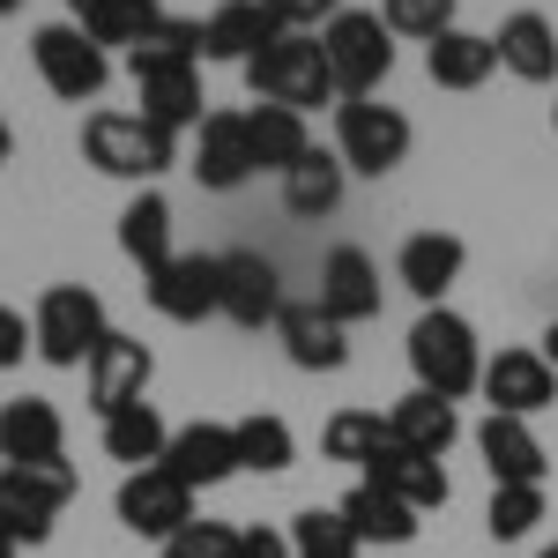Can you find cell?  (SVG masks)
Instances as JSON below:
<instances>
[{
	"label": "cell",
	"instance_id": "obj_31",
	"mask_svg": "<svg viewBox=\"0 0 558 558\" xmlns=\"http://www.w3.org/2000/svg\"><path fill=\"white\" fill-rule=\"evenodd\" d=\"M336 514L350 521V536H357V544H410V536H417V507H402V499L380 492V484H357Z\"/></svg>",
	"mask_w": 558,
	"mask_h": 558
},
{
	"label": "cell",
	"instance_id": "obj_47",
	"mask_svg": "<svg viewBox=\"0 0 558 558\" xmlns=\"http://www.w3.org/2000/svg\"><path fill=\"white\" fill-rule=\"evenodd\" d=\"M551 134H558V105H551Z\"/></svg>",
	"mask_w": 558,
	"mask_h": 558
},
{
	"label": "cell",
	"instance_id": "obj_27",
	"mask_svg": "<svg viewBox=\"0 0 558 558\" xmlns=\"http://www.w3.org/2000/svg\"><path fill=\"white\" fill-rule=\"evenodd\" d=\"M134 89H142V120H157V128H202L209 112V97H202V68H165V75H134Z\"/></svg>",
	"mask_w": 558,
	"mask_h": 558
},
{
	"label": "cell",
	"instance_id": "obj_8",
	"mask_svg": "<svg viewBox=\"0 0 558 558\" xmlns=\"http://www.w3.org/2000/svg\"><path fill=\"white\" fill-rule=\"evenodd\" d=\"M68 499H75L68 462H45V470H8L0 462V536L8 544H45Z\"/></svg>",
	"mask_w": 558,
	"mask_h": 558
},
{
	"label": "cell",
	"instance_id": "obj_35",
	"mask_svg": "<svg viewBox=\"0 0 558 558\" xmlns=\"http://www.w3.org/2000/svg\"><path fill=\"white\" fill-rule=\"evenodd\" d=\"M320 447H328V462L365 470V462L387 447V417H380V410H336V417H328V432H320Z\"/></svg>",
	"mask_w": 558,
	"mask_h": 558
},
{
	"label": "cell",
	"instance_id": "obj_46",
	"mask_svg": "<svg viewBox=\"0 0 558 558\" xmlns=\"http://www.w3.org/2000/svg\"><path fill=\"white\" fill-rule=\"evenodd\" d=\"M0 558H15V544H8V536H0Z\"/></svg>",
	"mask_w": 558,
	"mask_h": 558
},
{
	"label": "cell",
	"instance_id": "obj_9",
	"mask_svg": "<svg viewBox=\"0 0 558 558\" xmlns=\"http://www.w3.org/2000/svg\"><path fill=\"white\" fill-rule=\"evenodd\" d=\"M283 268L254 246H239V254H216V313L231 320V328H276V313H283Z\"/></svg>",
	"mask_w": 558,
	"mask_h": 558
},
{
	"label": "cell",
	"instance_id": "obj_17",
	"mask_svg": "<svg viewBox=\"0 0 558 558\" xmlns=\"http://www.w3.org/2000/svg\"><path fill=\"white\" fill-rule=\"evenodd\" d=\"M283 38V23L260 8V0H216L209 15H202V60H231V68H246L254 52Z\"/></svg>",
	"mask_w": 558,
	"mask_h": 558
},
{
	"label": "cell",
	"instance_id": "obj_7",
	"mask_svg": "<svg viewBox=\"0 0 558 558\" xmlns=\"http://www.w3.org/2000/svg\"><path fill=\"white\" fill-rule=\"evenodd\" d=\"M31 60H38V83L60 105H89V97H105V83H112V52L97 38H83L75 23H45L38 38H31Z\"/></svg>",
	"mask_w": 558,
	"mask_h": 558
},
{
	"label": "cell",
	"instance_id": "obj_21",
	"mask_svg": "<svg viewBox=\"0 0 558 558\" xmlns=\"http://www.w3.org/2000/svg\"><path fill=\"white\" fill-rule=\"evenodd\" d=\"M492 45H499V68L514 75V83H558V31L551 15H536V8H514L499 31H492Z\"/></svg>",
	"mask_w": 558,
	"mask_h": 558
},
{
	"label": "cell",
	"instance_id": "obj_26",
	"mask_svg": "<svg viewBox=\"0 0 558 558\" xmlns=\"http://www.w3.org/2000/svg\"><path fill=\"white\" fill-rule=\"evenodd\" d=\"M120 254H128L142 276H157V268L172 260V202H165L157 186H142L128 209H120Z\"/></svg>",
	"mask_w": 558,
	"mask_h": 558
},
{
	"label": "cell",
	"instance_id": "obj_36",
	"mask_svg": "<svg viewBox=\"0 0 558 558\" xmlns=\"http://www.w3.org/2000/svg\"><path fill=\"white\" fill-rule=\"evenodd\" d=\"M283 536H291V558H357V551H365L336 507H305V514L291 521Z\"/></svg>",
	"mask_w": 558,
	"mask_h": 558
},
{
	"label": "cell",
	"instance_id": "obj_32",
	"mask_svg": "<svg viewBox=\"0 0 558 558\" xmlns=\"http://www.w3.org/2000/svg\"><path fill=\"white\" fill-rule=\"evenodd\" d=\"M165 68H202V23L157 15V23L128 45V75H165Z\"/></svg>",
	"mask_w": 558,
	"mask_h": 558
},
{
	"label": "cell",
	"instance_id": "obj_34",
	"mask_svg": "<svg viewBox=\"0 0 558 558\" xmlns=\"http://www.w3.org/2000/svg\"><path fill=\"white\" fill-rule=\"evenodd\" d=\"M231 439H239V470H254V476H283L291 462H299V432L283 425L276 410L239 417V425H231Z\"/></svg>",
	"mask_w": 558,
	"mask_h": 558
},
{
	"label": "cell",
	"instance_id": "obj_45",
	"mask_svg": "<svg viewBox=\"0 0 558 558\" xmlns=\"http://www.w3.org/2000/svg\"><path fill=\"white\" fill-rule=\"evenodd\" d=\"M15 8H23V0H0V15H15Z\"/></svg>",
	"mask_w": 558,
	"mask_h": 558
},
{
	"label": "cell",
	"instance_id": "obj_3",
	"mask_svg": "<svg viewBox=\"0 0 558 558\" xmlns=\"http://www.w3.org/2000/svg\"><path fill=\"white\" fill-rule=\"evenodd\" d=\"M246 89H254V105H283V112H313V105H343L336 97V75H328V60H320V38L313 31H283V38L254 52L246 68Z\"/></svg>",
	"mask_w": 558,
	"mask_h": 558
},
{
	"label": "cell",
	"instance_id": "obj_28",
	"mask_svg": "<svg viewBox=\"0 0 558 558\" xmlns=\"http://www.w3.org/2000/svg\"><path fill=\"white\" fill-rule=\"evenodd\" d=\"M246 149H254V172H291L305 149H313V134H305V112H283V105H254L246 112Z\"/></svg>",
	"mask_w": 558,
	"mask_h": 558
},
{
	"label": "cell",
	"instance_id": "obj_12",
	"mask_svg": "<svg viewBox=\"0 0 558 558\" xmlns=\"http://www.w3.org/2000/svg\"><path fill=\"white\" fill-rule=\"evenodd\" d=\"M149 373H157V357H149V343L142 336H105V343L89 350L83 380H89V402H97V417H112V410H128V402H142L149 395Z\"/></svg>",
	"mask_w": 558,
	"mask_h": 558
},
{
	"label": "cell",
	"instance_id": "obj_18",
	"mask_svg": "<svg viewBox=\"0 0 558 558\" xmlns=\"http://www.w3.org/2000/svg\"><path fill=\"white\" fill-rule=\"evenodd\" d=\"M149 283V305L179 320V328H194V320H209L216 313V254H172L157 276H142Z\"/></svg>",
	"mask_w": 558,
	"mask_h": 558
},
{
	"label": "cell",
	"instance_id": "obj_42",
	"mask_svg": "<svg viewBox=\"0 0 558 558\" xmlns=\"http://www.w3.org/2000/svg\"><path fill=\"white\" fill-rule=\"evenodd\" d=\"M239 558H291L283 529H239Z\"/></svg>",
	"mask_w": 558,
	"mask_h": 558
},
{
	"label": "cell",
	"instance_id": "obj_19",
	"mask_svg": "<svg viewBox=\"0 0 558 558\" xmlns=\"http://www.w3.org/2000/svg\"><path fill=\"white\" fill-rule=\"evenodd\" d=\"M165 470L186 484V492H209V484H223V476H239V439H231V425H179L172 447H165Z\"/></svg>",
	"mask_w": 558,
	"mask_h": 558
},
{
	"label": "cell",
	"instance_id": "obj_13",
	"mask_svg": "<svg viewBox=\"0 0 558 558\" xmlns=\"http://www.w3.org/2000/svg\"><path fill=\"white\" fill-rule=\"evenodd\" d=\"M60 447H68V425L45 395L0 402V462L8 470H45V462H60Z\"/></svg>",
	"mask_w": 558,
	"mask_h": 558
},
{
	"label": "cell",
	"instance_id": "obj_44",
	"mask_svg": "<svg viewBox=\"0 0 558 558\" xmlns=\"http://www.w3.org/2000/svg\"><path fill=\"white\" fill-rule=\"evenodd\" d=\"M8 149H15V134H8V120H0V165H8Z\"/></svg>",
	"mask_w": 558,
	"mask_h": 558
},
{
	"label": "cell",
	"instance_id": "obj_40",
	"mask_svg": "<svg viewBox=\"0 0 558 558\" xmlns=\"http://www.w3.org/2000/svg\"><path fill=\"white\" fill-rule=\"evenodd\" d=\"M283 31H313V23H336L343 15V0H260Z\"/></svg>",
	"mask_w": 558,
	"mask_h": 558
},
{
	"label": "cell",
	"instance_id": "obj_29",
	"mask_svg": "<svg viewBox=\"0 0 558 558\" xmlns=\"http://www.w3.org/2000/svg\"><path fill=\"white\" fill-rule=\"evenodd\" d=\"M343 186H350V172H343L336 149H305L299 165L283 172V209L291 216H336L343 209Z\"/></svg>",
	"mask_w": 558,
	"mask_h": 558
},
{
	"label": "cell",
	"instance_id": "obj_43",
	"mask_svg": "<svg viewBox=\"0 0 558 558\" xmlns=\"http://www.w3.org/2000/svg\"><path fill=\"white\" fill-rule=\"evenodd\" d=\"M544 365L558 373V320H551V336H544Z\"/></svg>",
	"mask_w": 558,
	"mask_h": 558
},
{
	"label": "cell",
	"instance_id": "obj_14",
	"mask_svg": "<svg viewBox=\"0 0 558 558\" xmlns=\"http://www.w3.org/2000/svg\"><path fill=\"white\" fill-rule=\"evenodd\" d=\"M276 336H283V357H291L299 373H343L350 365V328L336 313H320V299L283 305V313H276Z\"/></svg>",
	"mask_w": 558,
	"mask_h": 558
},
{
	"label": "cell",
	"instance_id": "obj_48",
	"mask_svg": "<svg viewBox=\"0 0 558 558\" xmlns=\"http://www.w3.org/2000/svg\"><path fill=\"white\" fill-rule=\"evenodd\" d=\"M544 558H558V544H551V551H544Z\"/></svg>",
	"mask_w": 558,
	"mask_h": 558
},
{
	"label": "cell",
	"instance_id": "obj_10",
	"mask_svg": "<svg viewBox=\"0 0 558 558\" xmlns=\"http://www.w3.org/2000/svg\"><path fill=\"white\" fill-rule=\"evenodd\" d=\"M186 521H194V492H186L165 462H157V470H128V484H120V529L172 544Z\"/></svg>",
	"mask_w": 558,
	"mask_h": 558
},
{
	"label": "cell",
	"instance_id": "obj_24",
	"mask_svg": "<svg viewBox=\"0 0 558 558\" xmlns=\"http://www.w3.org/2000/svg\"><path fill=\"white\" fill-rule=\"evenodd\" d=\"M365 484L395 492V499H402V507H417V514L447 507V470H439L432 454H410V447H395V439H387L380 454L365 462Z\"/></svg>",
	"mask_w": 558,
	"mask_h": 558
},
{
	"label": "cell",
	"instance_id": "obj_11",
	"mask_svg": "<svg viewBox=\"0 0 558 558\" xmlns=\"http://www.w3.org/2000/svg\"><path fill=\"white\" fill-rule=\"evenodd\" d=\"M484 402H492V417H536V410H551L558 402V373L544 365V350H499V357H484Z\"/></svg>",
	"mask_w": 558,
	"mask_h": 558
},
{
	"label": "cell",
	"instance_id": "obj_15",
	"mask_svg": "<svg viewBox=\"0 0 558 558\" xmlns=\"http://www.w3.org/2000/svg\"><path fill=\"white\" fill-rule=\"evenodd\" d=\"M186 172L202 179L209 194H239L254 179V149H246V112H209L194 128V165Z\"/></svg>",
	"mask_w": 558,
	"mask_h": 558
},
{
	"label": "cell",
	"instance_id": "obj_5",
	"mask_svg": "<svg viewBox=\"0 0 558 558\" xmlns=\"http://www.w3.org/2000/svg\"><path fill=\"white\" fill-rule=\"evenodd\" d=\"M410 112L402 105H380V97H343L336 105V157L343 172H365V179H387L395 165H410Z\"/></svg>",
	"mask_w": 558,
	"mask_h": 558
},
{
	"label": "cell",
	"instance_id": "obj_39",
	"mask_svg": "<svg viewBox=\"0 0 558 558\" xmlns=\"http://www.w3.org/2000/svg\"><path fill=\"white\" fill-rule=\"evenodd\" d=\"M165 558H239V529H223V521H186Z\"/></svg>",
	"mask_w": 558,
	"mask_h": 558
},
{
	"label": "cell",
	"instance_id": "obj_38",
	"mask_svg": "<svg viewBox=\"0 0 558 558\" xmlns=\"http://www.w3.org/2000/svg\"><path fill=\"white\" fill-rule=\"evenodd\" d=\"M380 23L395 38H439V31H454V0H380Z\"/></svg>",
	"mask_w": 558,
	"mask_h": 558
},
{
	"label": "cell",
	"instance_id": "obj_1",
	"mask_svg": "<svg viewBox=\"0 0 558 558\" xmlns=\"http://www.w3.org/2000/svg\"><path fill=\"white\" fill-rule=\"evenodd\" d=\"M83 157L105 179H134V186H157L179 165V134L142 120V112H89L83 120Z\"/></svg>",
	"mask_w": 558,
	"mask_h": 558
},
{
	"label": "cell",
	"instance_id": "obj_22",
	"mask_svg": "<svg viewBox=\"0 0 558 558\" xmlns=\"http://www.w3.org/2000/svg\"><path fill=\"white\" fill-rule=\"evenodd\" d=\"M476 454H484L492 484H544V439H536L529 417H484Z\"/></svg>",
	"mask_w": 558,
	"mask_h": 558
},
{
	"label": "cell",
	"instance_id": "obj_41",
	"mask_svg": "<svg viewBox=\"0 0 558 558\" xmlns=\"http://www.w3.org/2000/svg\"><path fill=\"white\" fill-rule=\"evenodd\" d=\"M23 350H38V343H31V320H23L15 305H0V373H15Z\"/></svg>",
	"mask_w": 558,
	"mask_h": 558
},
{
	"label": "cell",
	"instance_id": "obj_30",
	"mask_svg": "<svg viewBox=\"0 0 558 558\" xmlns=\"http://www.w3.org/2000/svg\"><path fill=\"white\" fill-rule=\"evenodd\" d=\"M165 447H172V425L157 417V402H128V410L105 417V454L128 462V470H157Z\"/></svg>",
	"mask_w": 558,
	"mask_h": 558
},
{
	"label": "cell",
	"instance_id": "obj_2",
	"mask_svg": "<svg viewBox=\"0 0 558 558\" xmlns=\"http://www.w3.org/2000/svg\"><path fill=\"white\" fill-rule=\"evenodd\" d=\"M410 373H417V387L439 395V402L476 395V380H484V343H476V328L462 313H447V305H425L417 328H410Z\"/></svg>",
	"mask_w": 558,
	"mask_h": 558
},
{
	"label": "cell",
	"instance_id": "obj_16",
	"mask_svg": "<svg viewBox=\"0 0 558 558\" xmlns=\"http://www.w3.org/2000/svg\"><path fill=\"white\" fill-rule=\"evenodd\" d=\"M462 268H470V246H462L454 231H417V239H402V254H395V283H402L410 299L439 305L462 283Z\"/></svg>",
	"mask_w": 558,
	"mask_h": 558
},
{
	"label": "cell",
	"instance_id": "obj_4",
	"mask_svg": "<svg viewBox=\"0 0 558 558\" xmlns=\"http://www.w3.org/2000/svg\"><path fill=\"white\" fill-rule=\"evenodd\" d=\"M320 60L336 75V97H380L395 75V31L380 23V8H343L336 23H320Z\"/></svg>",
	"mask_w": 558,
	"mask_h": 558
},
{
	"label": "cell",
	"instance_id": "obj_25",
	"mask_svg": "<svg viewBox=\"0 0 558 558\" xmlns=\"http://www.w3.org/2000/svg\"><path fill=\"white\" fill-rule=\"evenodd\" d=\"M425 75L439 89H484L492 75H499V45L484 38V31H439V38L425 45Z\"/></svg>",
	"mask_w": 558,
	"mask_h": 558
},
{
	"label": "cell",
	"instance_id": "obj_23",
	"mask_svg": "<svg viewBox=\"0 0 558 558\" xmlns=\"http://www.w3.org/2000/svg\"><path fill=\"white\" fill-rule=\"evenodd\" d=\"M387 439L410 447V454L447 462V447L462 439V417H454V402H439V395H425V387H410V395L387 410Z\"/></svg>",
	"mask_w": 558,
	"mask_h": 558
},
{
	"label": "cell",
	"instance_id": "obj_37",
	"mask_svg": "<svg viewBox=\"0 0 558 558\" xmlns=\"http://www.w3.org/2000/svg\"><path fill=\"white\" fill-rule=\"evenodd\" d=\"M544 521V484H492V507H484V529L499 544H521L529 529Z\"/></svg>",
	"mask_w": 558,
	"mask_h": 558
},
{
	"label": "cell",
	"instance_id": "obj_6",
	"mask_svg": "<svg viewBox=\"0 0 558 558\" xmlns=\"http://www.w3.org/2000/svg\"><path fill=\"white\" fill-rule=\"evenodd\" d=\"M112 336V320H105V299L89 291V283H52L31 313V343H38L45 365H60V373H75L89 365V350Z\"/></svg>",
	"mask_w": 558,
	"mask_h": 558
},
{
	"label": "cell",
	"instance_id": "obj_33",
	"mask_svg": "<svg viewBox=\"0 0 558 558\" xmlns=\"http://www.w3.org/2000/svg\"><path fill=\"white\" fill-rule=\"evenodd\" d=\"M157 15H165L157 0H68V23H75L83 38H97L105 52H112V45L128 52V45L157 23Z\"/></svg>",
	"mask_w": 558,
	"mask_h": 558
},
{
	"label": "cell",
	"instance_id": "obj_20",
	"mask_svg": "<svg viewBox=\"0 0 558 558\" xmlns=\"http://www.w3.org/2000/svg\"><path fill=\"white\" fill-rule=\"evenodd\" d=\"M320 313H336L343 328L380 313V268H373L365 246H336V254L320 260Z\"/></svg>",
	"mask_w": 558,
	"mask_h": 558
}]
</instances>
